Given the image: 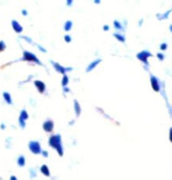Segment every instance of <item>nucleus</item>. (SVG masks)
Returning a JSON list of instances; mask_svg holds the SVG:
<instances>
[{
    "label": "nucleus",
    "instance_id": "17",
    "mask_svg": "<svg viewBox=\"0 0 172 180\" xmlns=\"http://www.w3.org/2000/svg\"><path fill=\"white\" fill-rule=\"evenodd\" d=\"M40 172L43 174V175H46V177H50V171H49V167L47 166V165H41L40 166Z\"/></svg>",
    "mask_w": 172,
    "mask_h": 180
},
{
    "label": "nucleus",
    "instance_id": "29",
    "mask_svg": "<svg viewBox=\"0 0 172 180\" xmlns=\"http://www.w3.org/2000/svg\"><path fill=\"white\" fill-rule=\"evenodd\" d=\"M34 45H35V46L38 47V49H39L41 53H47V49H46V48H43L41 45H38V43H34Z\"/></svg>",
    "mask_w": 172,
    "mask_h": 180
},
{
    "label": "nucleus",
    "instance_id": "9",
    "mask_svg": "<svg viewBox=\"0 0 172 180\" xmlns=\"http://www.w3.org/2000/svg\"><path fill=\"white\" fill-rule=\"evenodd\" d=\"M102 62V59L101 58H97V59H95V60H93L87 67H85V73H90V71H93L100 63Z\"/></svg>",
    "mask_w": 172,
    "mask_h": 180
},
{
    "label": "nucleus",
    "instance_id": "5",
    "mask_svg": "<svg viewBox=\"0 0 172 180\" xmlns=\"http://www.w3.org/2000/svg\"><path fill=\"white\" fill-rule=\"evenodd\" d=\"M50 64L53 66V68L55 69L56 73L61 74L62 76L73 70V67H64V66H62V64H60L59 62H55V61H53V60H50Z\"/></svg>",
    "mask_w": 172,
    "mask_h": 180
},
{
    "label": "nucleus",
    "instance_id": "32",
    "mask_svg": "<svg viewBox=\"0 0 172 180\" xmlns=\"http://www.w3.org/2000/svg\"><path fill=\"white\" fill-rule=\"evenodd\" d=\"M41 154H42V156H43V157H45V158H47V157H48V156H49V153H48V151H46V150H43V151H42V153H41Z\"/></svg>",
    "mask_w": 172,
    "mask_h": 180
},
{
    "label": "nucleus",
    "instance_id": "4",
    "mask_svg": "<svg viewBox=\"0 0 172 180\" xmlns=\"http://www.w3.org/2000/svg\"><path fill=\"white\" fill-rule=\"evenodd\" d=\"M149 78H150V85H151L153 91L160 93L162 91V88H163V82L156 75H153L152 73L149 74Z\"/></svg>",
    "mask_w": 172,
    "mask_h": 180
},
{
    "label": "nucleus",
    "instance_id": "7",
    "mask_svg": "<svg viewBox=\"0 0 172 180\" xmlns=\"http://www.w3.org/2000/svg\"><path fill=\"white\" fill-rule=\"evenodd\" d=\"M54 127H55V124L54 122L51 120V119H46L43 123H42V129L45 132H48V133H51L54 130Z\"/></svg>",
    "mask_w": 172,
    "mask_h": 180
},
{
    "label": "nucleus",
    "instance_id": "37",
    "mask_svg": "<svg viewBox=\"0 0 172 180\" xmlns=\"http://www.w3.org/2000/svg\"><path fill=\"white\" fill-rule=\"evenodd\" d=\"M143 24H144V20H143V19H139V21H138V27H141Z\"/></svg>",
    "mask_w": 172,
    "mask_h": 180
},
{
    "label": "nucleus",
    "instance_id": "2",
    "mask_svg": "<svg viewBox=\"0 0 172 180\" xmlns=\"http://www.w3.org/2000/svg\"><path fill=\"white\" fill-rule=\"evenodd\" d=\"M151 56H152V53L150 50H148V49H143V50H141V51H138L136 54V59L138 60L139 62H142V64H143V67H144V69L146 71H149V69H150L149 59Z\"/></svg>",
    "mask_w": 172,
    "mask_h": 180
},
{
    "label": "nucleus",
    "instance_id": "10",
    "mask_svg": "<svg viewBox=\"0 0 172 180\" xmlns=\"http://www.w3.org/2000/svg\"><path fill=\"white\" fill-rule=\"evenodd\" d=\"M112 25H114V28L116 29V32L123 33V34L125 33V25L123 24V21H121V20H114Z\"/></svg>",
    "mask_w": 172,
    "mask_h": 180
},
{
    "label": "nucleus",
    "instance_id": "40",
    "mask_svg": "<svg viewBox=\"0 0 172 180\" xmlns=\"http://www.w3.org/2000/svg\"><path fill=\"white\" fill-rule=\"evenodd\" d=\"M94 4H96V5H100V4H101V1H100V0H95V1H94Z\"/></svg>",
    "mask_w": 172,
    "mask_h": 180
},
{
    "label": "nucleus",
    "instance_id": "22",
    "mask_svg": "<svg viewBox=\"0 0 172 180\" xmlns=\"http://www.w3.org/2000/svg\"><path fill=\"white\" fill-rule=\"evenodd\" d=\"M167 48H169L167 42H162V43L159 45V49H160V51H162V53H163V51H165Z\"/></svg>",
    "mask_w": 172,
    "mask_h": 180
},
{
    "label": "nucleus",
    "instance_id": "13",
    "mask_svg": "<svg viewBox=\"0 0 172 180\" xmlns=\"http://www.w3.org/2000/svg\"><path fill=\"white\" fill-rule=\"evenodd\" d=\"M73 106H74L75 116H76V117H80V116H81V112H82V108H81L80 102H79L77 99H74V104H73Z\"/></svg>",
    "mask_w": 172,
    "mask_h": 180
},
{
    "label": "nucleus",
    "instance_id": "6",
    "mask_svg": "<svg viewBox=\"0 0 172 180\" xmlns=\"http://www.w3.org/2000/svg\"><path fill=\"white\" fill-rule=\"evenodd\" d=\"M28 150L30 151V153L33 154H41L42 153V149H41V144L38 140H30L28 143Z\"/></svg>",
    "mask_w": 172,
    "mask_h": 180
},
{
    "label": "nucleus",
    "instance_id": "15",
    "mask_svg": "<svg viewBox=\"0 0 172 180\" xmlns=\"http://www.w3.org/2000/svg\"><path fill=\"white\" fill-rule=\"evenodd\" d=\"M3 98H4V101H5L8 105H12V104H13L12 96H11V94H9L8 91H4V93H3Z\"/></svg>",
    "mask_w": 172,
    "mask_h": 180
},
{
    "label": "nucleus",
    "instance_id": "25",
    "mask_svg": "<svg viewBox=\"0 0 172 180\" xmlns=\"http://www.w3.org/2000/svg\"><path fill=\"white\" fill-rule=\"evenodd\" d=\"M29 173H30V179L37 178V171H35V168H34V167L29 168Z\"/></svg>",
    "mask_w": 172,
    "mask_h": 180
},
{
    "label": "nucleus",
    "instance_id": "27",
    "mask_svg": "<svg viewBox=\"0 0 172 180\" xmlns=\"http://www.w3.org/2000/svg\"><path fill=\"white\" fill-rule=\"evenodd\" d=\"M63 40H64V42H67V43H70L73 39H72V37H70L69 34H66L64 37H63Z\"/></svg>",
    "mask_w": 172,
    "mask_h": 180
},
{
    "label": "nucleus",
    "instance_id": "41",
    "mask_svg": "<svg viewBox=\"0 0 172 180\" xmlns=\"http://www.w3.org/2000/svg\"><path fill=\"white\" fill-rule=\"evenodd\" d=\"M74 124H75V120H74V119H73V120H70V122H69V125H74Z\"/></svg>",
    "mask_w": 172,
    "mask_h": 180
},
{
    "label": "nucleus",
    "instance_id": "16",
    "mask_svg": "<svg viewBox=\"0 0 172 180\" xmlns=\"http://www.w3.org/2000/svg\"><path fill=\"white\" fill-rule=\"evenodd\" d=\"M16 164H18V166H20V167L26 166V157L20 154L18 158H16Z\"/></svg>",
    "mask_w": 172,
    "mask_h": 180
},
{
    "label": "nucleus",
    "instance_id": "26",
    "mask_svg": "<svg viewBox=\"0 0 172 180\" xmlns=\"http://www.w3.org/2000/svg\"><path fill=\"white\" fill-rule=\"evenodd\" d=\"M18 124H19L20 129H25L26 128V122L22 120V119H20V118H18Z\"/></svg>",
    "mask_w": 172,
    "mask_h": 180
},
{
    "label": "nucleus",
    "instance_id": "14",
    "mask_svg": "<svg viewBox=\"0 0 172 180\" xmlns=\"http://www.w3.org/2000/svg\"><path fill=\"white\" fill-rule=\"evenodd\" d=\"M114 38H115L117 41L122 42V43H125V41H127V39H125V34H123V33L115 32V33H114Z\"/></svg>",
    "mask_w": 172,
    "mask_h": 180
},
{
    "label": "nucleus",
    "instance_id": "20",
    "mask_svg": "<svg viewBox=\"0 0 172 180\" xmlns=\"http://www.w3.org/2000/svg\"><path fill=\"white\" fill-rule=\"evenodd\" d=\"M68 84H69V76L66 74L61 78V85H62V88H64V87H68Z\"/></svg>",
    "mask_w": 172,
    "mask_h": 180
},
{
    "label": "nucleus",
    "instance_id": "30",
    "mask_svg": "<svg viewBox=\"0 0 172 180\" xmlns=\"http://www.w3.org/2000/svg\"><path fill=\"white\" fill-rule=\"evenodd\" d=\"M169 140H170L171 144H172V127L169 129Z\"/></svg>",
    "mask_w": 172,
    "mask_h": 180
},
{
    "label": "nucleus",
    "instance_id": "36",
    "mask_svg": "<svg viewBox=\"0 0 172 180\" xmlns=\"http://www.w3.org/2000/svg\"><path fill=\"white\" fill-rule=\"evenodd\" d=\"M21 14H22L24 16H27V15H28V12H27L26 9H22V11H21Z\"/></svg>",
    "mask_w": 172,
    "mask_h": 180
},
{
    "label": "nucleus",
    "instance_id": "33",
    "mask_svg": "<svg viewBox=\"0 0 172 180\" xmlns=\"http://www.w3.org/2000/svg\"><path fill=\"white\" fill-rule=\"evenodd\" d=\"M73 4H74V3H73V0H67V3H66V5H67V6H69V7H70Z\"/></svg>",
    "mask_w": 172,
    "mask_h": 180
},
{
    "label": "nucleus",
    "instance_id": "11",
    "mask_svg": "<svg viewBox=\"0 0 172 180\" xmlns=\"http://www.w3.org/2000/svg\"><path fill=\"white\" fill-rule=\"evenodd\" d=\"M11 25H12V28H13V30H14L16 34H21V33H22L24 28H22V26L20 25V22H19L18 20H12Z\"/></svg>",
    "mask_w": 172,
    "mask_h": 180
},
{
    "label": "nucleus",
    "instance_id": "31",
    "mask_svg": "<svg viewBox=\"0 0 172 180\" xmlns=\"http://www.w3.org/2000/svg\"><path fill=\"white\" fill-rule=\"evenodd\" d=\"M62 90H63V93H64V94L70 93V88H69V87H64V88H62Z\"/></svg>",
    "mask_w": 172,
    "mask_h": 180
},
{
    "label": "nucleus",
    "instance_id": "1",
    "mask_svg": "<svg viewBox=\"0 0 172 180\" xmlns=\"http://www.w3.org/2000/svg\"><path fill=\"white\" fill-rule=\"evenodd\" d=\"M48 145L54 149L59 157H63L64 154V150H63V145H62V137L60 133H53L49 136V139H48Z\"/></svg>",
    "mask_w": 172,
    "mask_h": 180
},
{
    "label": "nucleus",
    "instance_id": "39",
    "mask_svg": "<svg viewBox=\"0 0 172 180\" xmlns=\"http://www.w3.org/2000/svg\"><path fill=\"white\" fill-rule=\"evenodd\" d=\"M5 128H6V125H5V124H4V123H3V124H1V125H0V129H1V130H4V129H5Z\"/></svg>",
    "mask_w": 172,
    "mask_h": 180
},
{
    "label": "nucleus",
    "instance_id": "23",
    "mask_svg": "<svg viewBox=\"0 0 172 180\" xmlns=\"http://www.w3.org/2000/svg\"><path fill=\"white\" fill-rule=\"evenodd\" d=\"M156 58H157L159 61H164V60H165V55H164V53H162V51H158V53L156 54Z\"/></svg>",
    "mask_w": 172,
    "mask_h": 180
},
{
    "label": "nucleus",
    "instance_id": "3",
    "mask_svg": "<svg viewBox=\"0 0 172 180\" xmlns=\"http://www.w3.org/2000/svg\"><path fill=\"white\" fill-rule=\"evenodd\" d=\"M19 61H25V62H30V63H35L38 66H43L42 62L38 59V56L34 53L29 51V50H24L22 51V58Z\"/></svg>",
    "mask_w": 172,
    "mask_h": 180
},
{
    "label": "nucleus",
    "instance_id": "34",
    "mask_svg": "<svg viewBox=\"0 0 172 180\" xmlns=\"http://www.w3.org/2000/svg\"><path fill=\"white\" fill-rule=\"evenodd\" d=\"M109 29H110L109 25H104V26H103V30H104V32H108Z\"/></svg>",
    "mask_w": 172,
    "mask_h": 180
},
{
    "label": "nucleus",
    "instance_id": "28",
    "mask_svg": "<svg viewBox=\"0 0 172 180\" xmlns=\"http://www.w3.org/2000/svg\"><path fill=\"white\" fill-rule=\"evenodd\" d=\"M20 38H21L22 40H25L26 42H28V43H34V41H33L29 37H26V35H22V37H20Z\"/></svg>",
    "mask_w": 172,
    "mask_h": 180
},
{
    "label": "nucleus",
    "instance_id": "35",
    "mask_svg": "<svg viewBox=\"0 0 172 180\" xmlns=\"http://www.w3.org/2000/svg\"><path fill=\"white\" fill-rule=\"evenodd\" d=\"M167 109H169V114H170V117L172 118V106H171V105H169V106H167Z\"/></svg>",
    "mask_w": 172,
    "mask_h": 180
},
{
    "label": "nucleus",
    "instance_id": "12",
    "mask_svg": "<svg viewBox=\"0 0 172 180\" xmlns=\"http://www.w3.org/2000/svg\"><path fill=\"white\" fill-rule=\"evenodd\" d=\"M172 13V8H170V9H167V11H165V12H162V13H157L156 14V18L158 20H166V19H169V15Z\"/></svg>",
    "mask_w": 172,
    "mask_h": 180
},
{
    "label": "nucleus",
    "instance_id": "21",
    "mask_svg": "<svg viewBox=\"0 0 172 180\" xmlns=\"http://www.w3.org/2000/svg\"><path fill=\"white\" fill-rule=\"evenodd\" d=\"M96 110H97V111H100V114H101V115H103V116H104L106 118H108V119H110V120H114V119H112V118H111L109 115H107L104 111H103V109H101V108H96Z\"/></svg>",
    "mask_w": 172,
    "mask_h": 180
},
{
    "label": "nucleus",
    "instance_id": "42",
    "mask_svg": "<svg viewBox=\"0 0 172 180\" xmlns=\"http://www.w3.org/2000/svg\"><path fill=\"white\" fill-rule=\"evenodd\" d=\"M169 29H170V32H171V33H172V24H171V25H170V26H169Z\"/></svg>",
    "mask_w": 172,
    "mask_h": 180
},
{
    "label": "nucleus",
    "instance_id": "38",
    "mask_svg": "<svg viewBox=\"0 0 172 180\" xmlns=\"http://www.w3.org/2000/svg\"><path fill=\"white\" fill-rule=\"evenodd\" d=\"M9 180H18V178H16L15 175H11V178H9Z\"/></svg>",
    "mask_w": 172,
    "mask_h": 180
},
{
    "label": "nucleus",
    "instance_id": "19",
    "mask_svg": "<svg viewBox=\"0 0 172 180\" xmlns=\"http://www.w3.org/2000/svg\"><path fill=\"white\" fill-rule=\"evenodd\" d=\"M19 118H20V119H22V120H25V122H27V119L29 118V115H28V112H27V110H26V109H22V110L20 111Z\"/></svg>",
    "mask_w": 172,
    "mask_h": 180
},
{
    "label": "nucleus",
    "instance_id": "8",
    "mask_svg": "<svg viewBox=\"0 0 172 180\" xmlns=\"http://www.w3.org/2000/svg\"><path fill=\"white\" fill-rule=\"evenodd\" d=\"M33 84H34V87L37 88V90H38L40 94H45V93H46L47 87H46V83H45L43 81H41V80H35V81L33 82Z\"/></svg>",
    "mask_w": 172,
    "mask_h": 180
},
{
    "label": "nucleus",
    "instance_id": "24",
    "mask_svg": "<svg viewBox=\"0 0 172 180\" xmlns=\"http://www.w3.org/2000/svg\"><path fill=\"white\" fill-rule=\"evenodd\" d=\"M6 42L4 41V40H0V53H3V51H5V49H6Z\"/></svg>",
    "mask_w": 172,
    "mask_h": 180
},
{
    "label": "nucleus",
    "instance_id": "18",
    "mask_svg": "<svg viewBox=\"0 0 172 180\" xmlns=\"http://www.w3.org/2000/svg\"><path fill=\"white\" fill-rule=\"evenodd\" d=\"M73 21L72 20H67L64 24H63V29L66 30V32H69V30H72V28H73Z\"/></svg>",
    "mask_w": 172,
    "mask_h": 180
}]
</instances>
